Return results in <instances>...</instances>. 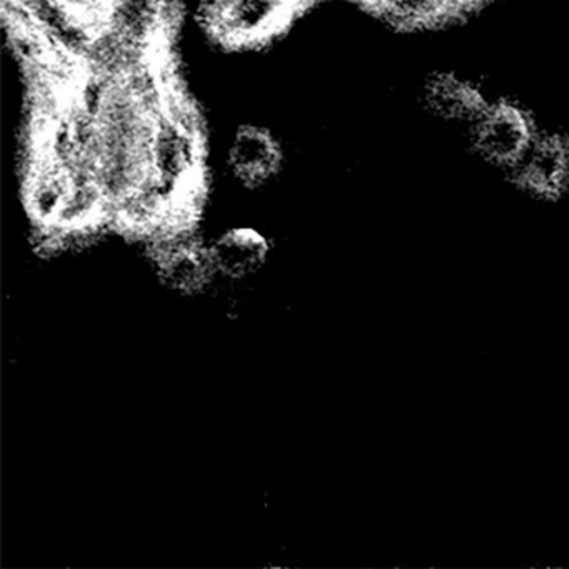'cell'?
Returning <instances> with one entry per match:
<instances>
[{
	"instance_id": "cell-1",
	"label": "cell",
	"mask_w": 569,
	"mask_h": 569,
	"mask_svg": "<svg viewBox=\"0 0 569 569\" xmlns=\"http://www.w3.org/2000/svg\"><path fill=\"white\" fill-rule=\"evenodd\" d=\"M538 126L531 109L516 99L496 96L462 136L475 159L505 176L521 158Z\"/></svg>"
},
{
	"instance_id": "cell-2",
	"label": "cell",
	"mask_w": 569,
	"mask_h": 569,
	"mask_svg": "<svg viewBox=\"0 0 569 569\" xmlns=\"http://www.w3.org/2000/svg\"><path fill=\"white\" fill-rule=\"evenodd\" d=\"M522 198L538 204L569 201V134L539 124L521 158L502 176Z\"/></svg>"
},
{
	"instance_id": "cell-3",
	"label": "cell",
	"mask_w": 569,
	"mask_h": 569,
	"mask_svg": "<svg viewBox=\"0 0 569 569\" xmlns=\"http://www.w3.org/2000/svg\"><path fill=\"white\" fill-rule=\"evenodd\" d=\"M172 11L174 0H101L99 29L138 54L154 56Z\"/></svg>"
},
{
	"instance_id": "cell-4",
	"label": "cell",
	"mask_w": 569,
	"mask_h": 569,
	"mask_svg": "<svg viewBox=\"0 0 569 569\" xmlns=\"http://www.w3.org/2000/svg\"><path fill=\"white\" fill-rule=\"evenodd\" d=\"M481 82L456 69L429 72L419 86L422 111L439 124L466 131L489 101Z\"/></svg>"
},
{
	"instance_id": "cell-5",
	"label": "cell",
	"mask_w": 569,
	"mask_h": 569,
	"mask_svg": "<svg viewBox=\"0 0 569 569\" xmlns=\"http://www.w3.org/2000/svg\"><path fill=\"white\" fill-rule=\"evenodd\" d=\"M299 0H218L214 26L231 42H254L281 28Z\"/></svg>"
},
{
	"instance_id": "cell-6",
	"label": "cell",
	"mask_w": 569,
	"mask_h": 569,
	"mask_svg": "<svg viewBox=\"0 0 569 569\" xmlns=\"http://www.w3.org/2000/svg\"><path fill=\"white\" fill-rule=\"evenodd\" d=\"M218 278L246 281L268 264L271 244L258 229L232 228L209 242Z\"/></svg>"
},
{
	"instance_id": "cell-7",
	"label": "cell",
	"mask_w": 569,
	"mask_h": 569,
	"mask_svg": "<svg viewBox=\"0 0 569 569\" xmlns=\"http://www.w3.org/2000/svg\"><path fill=\"white\" fill-rule=\"evenodd\" d=\"M382 19L402 31H435L468 14L481 0H366Z\"/></svg>"
},
{
	"instance_id": "cell-8",
	"label": "cell",
	"mask_w": 569,
	"mask_h": 569,
	"mask_svg": "<svg viewBox=\"0 0 569 569\" xmlns=\"http://www.w3.org/2000/svg\"><path fill=\"white\" fill-rule=\"evenodd\" d=\"M281 149L266 129L246 126L232 139L229 166L236 178L249 188L268 182L281 168Z\"/></svg>"
},
{
	"instance_id": "cell-9",
	"label": "cell",
	"mask_w": 569,
	"mask_h": 569,
	"mask_svg": "<svg viewBox=\"0 0 569 569\" xmlns=\"http://www.w3.org/2000/svg\"><path fill=\"white\" fill-rule=\"evenodd\" d=\"M482 2H485V0H481V4H482Z\"/></svg>"
}]
</instances>
